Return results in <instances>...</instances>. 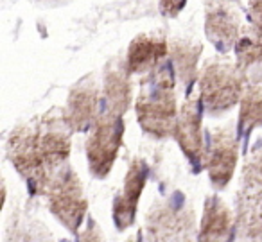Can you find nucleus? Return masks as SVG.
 I'll return each instance as SVG.
<instances>
[{
  "label": "nucleus",
  "instance_id": "nucleus-7",
  "mask_svg": "<svg viewBox=\"0 0 262 242\" xmlns=\"http://www.w3.org/2000/svg\"><path fill=\"white\" fill-rule=\"evenodd\" d=\"M124 119L102 112L92 126L86 138V160L92 176L104 180L113 169L119 151L122 147Z\"/></svg>",
  "mask_w": 262,
  "mask_h": 242
},
{
  "label": "nucleus",
  "instance_id": "nucleus-17",
  "mask_svg": "<svg viewBox=\"0 0 262 242\" xmlns=\"http://www.w3.org/2000/svg\"><path fill=\"white\" fill-rule=\"evenodd\" d=\"M235 65L246 77L248 84H262V38L241 36L235 45Z\"/></svg>",
  "mask_w": 262,
  "mask_h": 242
},
{
  "label": "nucleus",
  "instance_id": "nucleus-18",
  "mask_svg": "<svg viewBox=\"0 0 262 242\" xmlns=\"http://www.w3.org/2000/svg\"><path fill=\"white\" fill-rule=\"evenodd\" d=\"M255 127H262V86L248 84L243 101H241L237 133L246 138Z\"/></svg>",
  "mask_w": 262,
  "mask_h": 242
},
{
  "label": "nucleus",
  "instance_id": "nucleus-14",
  "mask_svg": "<svg viewBox=\"0 0 262 242\" xmlns=\"http://www.w3.org/2000/svg\"><path fill=\"white\" fill-rule=\"evenodd\" d=\"M235 215L219 195H208L203 206L198 242H230L233 237Z\"/></svg>",
  "mask_w": 262,
  "mask_h": 242
},
{
  "label": "nucleus",
  "instance_id": "nucleus-16",
  "mask_svg": "<svg viewBox=\"0 0 262 242\" xmlns=\"http://www.w3.org/2000/svg\"><path fill=\"white\" fill-rule=\"evenodd\" d=\"M169 52H171L169 58H171L176 77L180 79V83L189 88L198 76V63L203 52V45L190 43L185 40H174L169 47Z\"/></svg>",
  "mask_w": 262,
  "mask_h": 242
},
{
  "label": "nucleus",
  "instance_id": "nucleus-1",
  "mask_svg": "<svg viewBox=\"0 0 262 242\" xmlns=\"http://www.w3.org/2000/svg\"><path fill=\"white\" fill-rule=\"evenodd\" d=\"M70 133L65 119L47 113L18 126L8 140V158L33 194H43L56 172L69 165Z\"/></svg>",
  "mask_w": 262,
  "mask_h": 242
},
{
  "label": "nucleus",
  "instance_id": "nucleus-20",
  "mask_svg": "<svg viewBox=\"0 0 262 242\" xmlns=\"http://www.w3.org/2000/svg\"><path fill=\"white\" fill-rule=\"evenodd\" d=\"M158 6H160V13L164 16L176 18L187 6V0H158Z\"/></svg>",
  "mask_w": 262,
  "mask_h": 242
},
{
  "label": "nucleus",
  "instance_id": "nucleus-6",
  "mask_svg": "<svg viewBox=\"0 0 262 242\" xmlns=\"http://www.w3.org/2000/svg\"><path fill=\"white\" fill-rule=\"evenodd\" d=\"M49 199L52 215L70 231L77 233L86 215L88 201L79 176L70 165H65L59 172L51 178L43 190Z\"/></svg>",
  "mask_w": 262,
  "mask_h": 242
},
{
  "label": "nucleus",
  "instance_id": "nucleus-13",
  "mask_svg": "<svg viewBox=\"0 0 262 242\" xmlns=\"http://www.w3.org/2000/svg\"><path fill=\"white\" fill-rule=\"evenodd\" d=\"M131 104V74L126 61L112 59L104 67L102 76V109L117 117H124Z\"/></svg>",
  "mask_w": 262,
  "mask_h": 242
},
{
  "label": "nucleus",
  "instance_id": "nucleus-8",
  "mask_svg": "<svg viewBox=\"0 0 262 242\" xmlns=\"http://www.w3.org/2000/svg\"><path fill=\"white\" fill-rule=\"evenodd\" d=\"M237 158H239V140L235 129L230 124L217 127L212 133L205 160V169L215 190H223L232 181Z\"/></svg>",
  "mask_w": 262,
  "mask_h": 242
},
{
  "label": "nucleus",
  "instance_id": "nucleus-22",
  "mask_svg": "<svg viewBox=\"0 0 262 242\" xmlns=\"http://www.w3.org/2000/svg\"><path fill=\"white\" fill-rule=\"evenodd\" d=\"M225 2H239V0H225Z\"/></svg>",
  "mask_w": 262,
  "mask_h": 242
},
{
  "label": "nucleus",
  "instance_id": "nucleus-4",
  "mask_svg": "<svg viewBox=\"0 0 262 242\" xmlns=\"http://www.w3.org/2000/svg\"><path fill=\"white\" fill-rule=\"evenodd\" d=\"M126 242H198L192 208L174 199L157 201L147 213L146 224Z\"/></svg>",
  "mask_w": 262,
  "mask_h": 242
},
{
  "label": "nucleus",
  "instance_id": "nucleus-21",
  "mask_svg": "<svg viewBox=\"0 0 262 242\" xmlns=\"http://www.w3.org/2000/svg\"><path fill=\"white\" fill-rule=\"evenodd\" d=\"M79 242H104V237H102V231L99 230V226L95 224L94 219L88 221L86 228L81 231L79 235Z\"/></svg>",
  "mask_w": 262,
  "mask_h": 242
},
{
  "label": "nucleus",
  "instance_id": "nucleus-5",
  "mask_svg": "<svg viewBox=\"0 0 262 242\" xmlns=\"http://www.w3.org/2000/svg\"><path fill=\"white\" fill-rule=\"evenodd\" d=\"M246 77L233 63L214 61L203 69L200 99L210 115H223L243 101Z\"/></svg>",
  "mask_w": 262,
  "mask_h": 242
},
{
  "label": "nucleus",
  "instance_id": "nucleus-19",
  "mask_svg": "<svg viewBox=\"0 0 262 242\" xmlns=\"http://www.w3.org/2000/svg\"><path fill=\"white\" fill-rule=\"evenodd\" d=\"M246 16L250 24V33L262 38V0H248Z\"/></svg>",
  "mask_w": 262,
  "mask_h": 242
},
{
  "label": "nucleus",
  "instance_id": "nucleus-12",
  "mask_svg": "<svg viewBox=\"0 0 262 242\" xmlns=\"http://www.w3.org/2000/svg\"><path fill=\"white\" fill-rule=\"evenodd\" d=\"M205 34L219 52H230L241 40V15L225 0H212L205 13Z\"/></svg>",
  "mask_w": 262,
  "mask_h": 242
},
{
  "label": "nucleus",
  "instance_id": "nucleus-15",
  "mask_svg": "<svg viewBox=\"0 0 262 242\" xmlns=\"http://www.w3.org/2000/svg\"><path fill=\"white\" fill-rule=\"evenodd\" d=\"M169 47L165 38L139 34L127 47L126 69L129 74H151L162 67V61L167 58Z\"/></svg>",
  "mask_w": 262,
  "mask_h": 242
},
{
  "label": "nucleus",
  "instance_id": "nucleus-3",
  "mask_svg": "<svg viewBox=\"0 0 262 242\" xmlns=\"http://www.w3.org/2000/svg\"><path fill=\"white\" fill-rule=\"evenodd\" d=\"M235 226L243 242H262V140L253 145L241 170Z\"/></svg>",
  "mask_w": 262,
  "mask_h": 242
},
{
  "label": "nucleus",
  "instance_id": "nucleus-11",
  "mask_svg": "<svg viewBox=\"0 0 262 242\" xmlns=\"http://www.w3.org/2000/svg\"><path fill=\"white\" fill-rule=\"evenodd\" d=\"M147 163L142 158H133L129 163V169L124 178V185L120 194L113 201V223L117 230L124 231L133 226L139 210L140 195L146 188L147 181Z\"/></svg>",
  "mask_w": 262,
  "mask_h": 242
},
{
  "label": "nucleus",
  "instance_id": "nucleus-2",
  "mask_svg": "<svg viewBox=\"0 0 262 242\" xmlns=\"http://www.w3.org/2000/svg\"><path fill=\"white\" fill-rule=\"evenodd\" d=\"M172 70L174 69L169 61L147 74L140 83V94L135 102L140 127L157 140L171 137L178 119Z\"/></svg>",
  "mask_w": 262,
  "mask_h": 242
},
{
  "label": "nucleus",
  "instance_id": "nucleus-9",
  "mask_svg": "<svg viewBox=\"0 0 262 242\" xmlns=\"http://www.w3.org/2000/svg\"><path fill=\"white\" fill-rule=\"evenodd\" d=\"M203 109L201 99H187L178 112V119L172 131V137L178 142L180 149L196 169L205 167V160H207V147L203 144V129H201Z\"/></svg>",
  "mask_w": 262,
  "mask_h": 242
},
{
  "label": "nucleus",
  "instance_id": "nucleus-10",
  "mask_svg": "<svg viewBox=\"0 0 262 242\" xmlns=\"http://www.w3.org/2000/svg\"><path fill=\"white\" fill-rule=\"evenodd\" d=\"M102 92L94 77H84L70 90L67 106L63 109V119L72 133L90 131L95 120L101 115Z\"/></svg>",
  "mask_w": 262,
  "mask_h": 242
}]
</instances>
